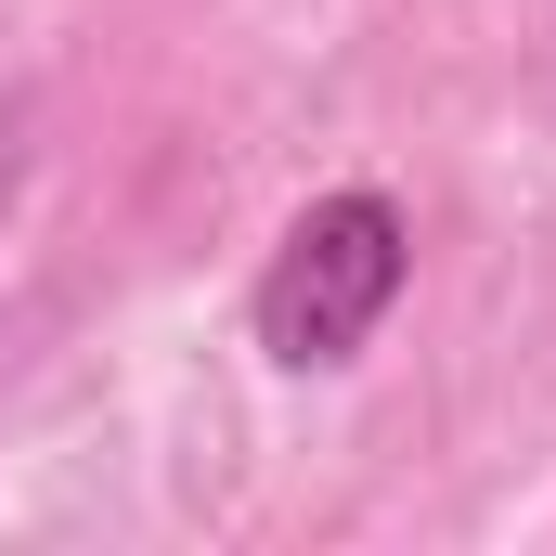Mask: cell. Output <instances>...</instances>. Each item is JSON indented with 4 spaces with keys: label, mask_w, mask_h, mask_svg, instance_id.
Segmentation results:
<instances>
[{
    "label": "cell",
    "mask_w": 556,
    "mask_h": 556,
    "mask_svg": "<svg viewBox=\"0 0 556 556\" xmlns=\"http://www.w3.org/2000/svg\"><path fill=\"white\" fill-rule=\"evenodd\" d=\"M402 285H415V220H402V194L337 181V194H311L273 233V260L247 285V337H260L273 376H350V363L376 350V324L402 311Z\"/></svg>",
    "instance_id": "1"
}]
</instances>
